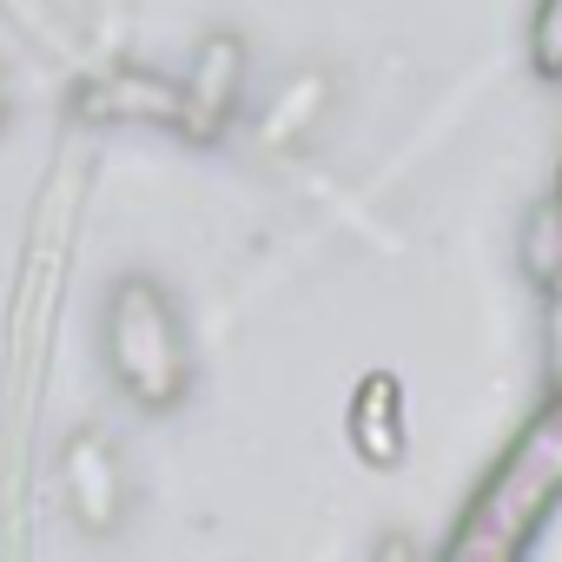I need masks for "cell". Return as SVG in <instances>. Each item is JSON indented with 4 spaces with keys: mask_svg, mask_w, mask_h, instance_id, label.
<instances>
[{
    "mask_svg": "<svg viewBox=\"0 0 562 562\" xmlns=\"http://www.w3.org/2000/svg\"><path fill=\"white\" fill-rule=\"evenodd\" d=\"M555 509H562V391H549V404L509 437V450L496 457V470L483 476V490L443 536V555L450 562H509L542 536V522Z\"/></svg>",
    "mask_w": 562,
    "mask_h": 562,
    "instance_id": "1",
    "label": "cell"
},
{
    "mask_svg": "<svg viewBox=\"0 0 562 562\" xmlns=\"http://www.w3.org/2000/svg\"><path fill=\"white\" fill-rule=\"evenodd\" d=\"M555 205H562V179H555Z\"/></svg>",
    "mask_w": 562,
    "mask_h": 562,
    "instance_id": "6",
    "label": "cell"
},
{
    "mask_svg": "<svg viewBox=\"0 0 562 562\" xmlns=\"http://www.w3.org/2000/svg\"><path fill=\"white\" fill-rule=\"evenodd\" d=\"M536 292H542V371H549V391H562V265L536 278Z\"/></svg>",
    "mask_w": 562,
    "mask_h": 562,
    "instance_id": "4",
    "label": "cell"
},
{
    "mask_svg": "<svg viewBox=\"0 0 562 562\" xmlns=\"http://www.w3.org/2000/svg\"><path fill=\"white\" fill-rule=\"evenodd\" d=\"M529 67L542 80H562V0H542L529 21Z\"/></svg>",
    "mask_w": 562,
    "mask_h": 562,
    "instance_id": "5",
    "label": "cell"
},
{
    "mask_svg": "<svg viewBox=\"0 0 562 562\" xmlns=\"http://www.w3.org/2000/svg\"><path fill=\"white\" fill-rule=\"evenodd\" d=\"M113 358H120V378L133 384L139 404L166 411L179 391H186V331L172 318V305L153 292V285H126L120 292V312H113Z\"/></svg>",
    "mask_w": 562,
    "mask_h": 562,
    "instance_id": "2",
    "label": "cell"
},
{
    "mask_svg": "<svg viewBox=\"0 0 562 562\" xmlns=\"http://www.w3.org/2000/svg\"><path fill=\"white\" fill-rule=\"evenodd\" d=\"M351 450L371 463V470H397L411 457V404H404V384L391 371H371L358 391H351Z\"/></svg>",
    "mask_w": 562,
    "mask_h": 562,
    "instance_id": "3",
    "label": "cell"
}]
</instances>
